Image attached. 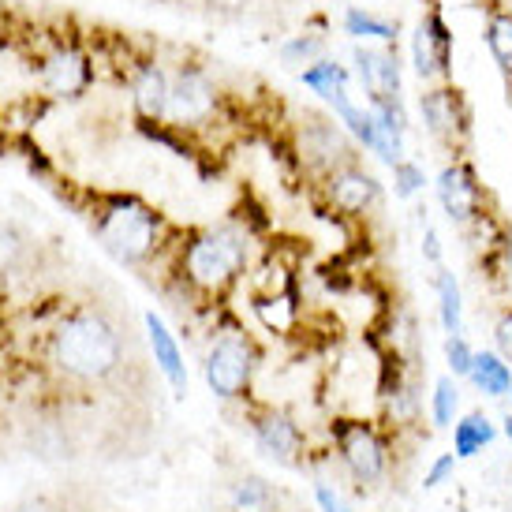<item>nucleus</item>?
I'll use <instances>...</instances> for the list:
<instances>
[{"label":"nucleus","instance_id":"nucleus-21","mask_svg":"<svg viewBox=\"0 0 512 512\" xmlns=\"http://www.w3.org/2000/svg\"><path fill=\"white\" fill-rule=\"evenodd\" d=\"M434 285H438V296H441V326H445V333H449V337H460V326H464L460 285H456V277L449 270H438Z\"/></svg>","mask_w":512,"mask_h":512},{"label":"nucleus","instance_id":"nucleus-31","mask_svg":"<svg viewBox=\"0 0 512 512\" xmlns=\"http://www.w3.org/2000/svg\"><path fill=\"white\" fill-rule=\"evenodd\" d=\"M314 498H318V505H322V512H352V505L333 490V486L322 479V483H314Z\"/></svg>","mask_w":512,"mask_h":512},{"label":"nucleus","instance_id":"nucleus-2","mask_svg":"<svg viewBox=\"0 0 512 512\" xmlns=\"http://www.w3.org/2000/svg\"><path fill=\"white\" fill-rule=\"evenodd\" d=\"M90 225L124 266H146L169 243V225L161 210L139 195H101Z\"/></svg>","mask_w":512,"mask_h":512},{"label":"nucleus","instance_id":"nucleus-28","mask_svg":"<svg viewBox=\"0 0 512 512\" xmlns=\"http://www.w3.org/2000/svg\"><path fill=\"white\" fill-rule=\"evenodd\" d=\"M322 53V38H296V42H288L285 49H281V57L288 60V64H307L311 57H318Z\"/></svg>","mask_w":512,"mask_h":512},{"label":"nucleus","instance_id":"nucleus-23","mask_svg":"<svg viewBox=\"0 0 512 512\" xmlns=\"http://www.w3.org/2000/svg\"><path fill=\"white\" fill-rule=\"evenodd\" d=\"M486 42H490V53L498 57V64L505 68V75H512V15H505V12L490 15V23H486Z\"/></svg>","mask_w":512,"mask_h":512},{"label":"nucleus","instance_id":"nucleus-1","mask_svg":"<svg viewBox=\"0 0 512 512\" xmlns=\"http://www.w3.org/2000/svg\"><path fill=\"white\" fill-rule=\"evenodd\" d=\"M53 367L83 385H105L124 370V333L98 307L68 314L49 341Z\"/></svg>","mask_w":512,"mask_h":512},{"label":"nucleus","instance_id":"nucleus-13","mask_svg":"<svg viewBox=\"0 0 512 512\" xmlns=\"http://www.w3.org/2000/svg\"><path fill=\"white\" fill-rule=\"evenodd\" d=\"M42 83L49 94H60V98L79 94V90L90 83V64H86V57L79 49H72V45L53 49L42 64Z\"/></svg>","mask_w":512,"mask_h":512},{"label":"nucleus","instance_id":"nucleus-11","mask_svg":"<svg viewBox=\"0 0 512 512\" xmlns=\"http://www.w3.org/2000/svg\"><path fill=\"white\" fill-rule=\"evenodd\" d=\"M326 191L333 206L344 210V214H367L382 202V184L359 161H348L341 169L326 172Z\"/></svg>","mask_w":512,"mask_h":512},{"label":"nucleus","instance_id":"nucleus-16","mask_svg":"<svg viewBox=\"0 0 512 512\" xmlns=\"http://www.w3.org/2000/svg\"><path fill=\"white\" fill-rule=\"evenodd\" d=\"M146 329H150V344H154V363L161 367V374L169 378V385L176 389V397L187 393V370H184V356L172 341V333L165 329V322L157 318L154 311L146 314Z\"/></svg>","mask_w":512,"mask_h":512},{"label":"nucleus","instance_id":"nucleus-24","mask_svg":"<svg viewBox=\"0 0 512 512\" xmlns=\"http://www.w3.org/2000/svg\"><path fill=\"white\" fill-rule=\"evenodd\" d=\"M456 408H460V389H456L453 378H438L434 382V427H453L456 423Z\"/></svg>","mask_w":512,"mask_h":512},{"label":"nucleus","instance_id":"nucleus-25","mask_svg":"<svg viewBox=\"0 0 512 512\" xmlns=\"http://www.w3.org/2000/svg\"><path fill=\"white\" fill-rule=\"evenodd\" d=\"M344 23H348V34H356V38H393V27L385 19L359 12V8H352V12L344 15Z\"/></svg>","mask_w":512,"mask_h":512},{"label":"nucleus","instance_id":"nucleus-30","mask_svg":"<svg viewBox=\"0 0 512 512\" xmlns=\"http://www.w3.org/2000/svg\"><path fill=\"white\" fill-rule=\"evenodd\" d=\"M494 341H498V356L512 363V303L498 314V322H494Z\"/></svg>","mask_w":512,"mask_h":512},{"label":"nucleus","instance_id":"nucleus-8","mask_svg":"<svg viewBox=\"0 0 512 512\" xmlns=\"http://www.w3.org/2000/svg\"><path fill=\"white\" fill-rule=\"evenodd\" d=\"M217 113V86L214 79L187 64L172 75V94H169V120L172 128H202L210 116Z\"/></svg>","mask_w":512,"mask_h":512},{"label":"nucleus","instance_id":"nucleus-15","mask_svg":"<svg viewBox=\"0 0 512 512\" xmlns=\"http://www.w3.org/2000/svg\"><path fill=\"white\" fill-rule=\"evenodd\" d=\"M169 94H172V79L157 64H146L135 86H131V101H135V113L157 124L169 116Z\"/></svg>","mask_w":512,"mask_h":512},{"label":"nucleus","instance_id":"nucleus-18","mask_svg":"<svg viewBox=\"0 0 512 512\" xmlns=\"http://www.w3.org/2000/svg\"><path fill=\"white\" fill-rule=\"evenodd\" d=\"M468 382L475 385L483 397H505V393H512V367L498 352H475Z\"/></svg>","mask_w":512,"mask_h":512},{"label":"nucleus","instance_id":"nucleus-27","mask_svg":"<svg viewBox=\"0 0 512 512\" xmlns=\"http://www.w3.org/2000/svg\"><path fill=\"white\" fill-rule=\"evenodd\" d=\"M445 359H449V370H453L456 378H468V374H471L475 352H471V344L464 341V333H460V337H449V341H445Z\"/></svg>","mask_w":512,"mask_h":512},{"label":"nucleus","instance_id":"nucleus-9","mask_svg":"<svg viewBox=\"0 0 512 512\" xmlns=\"http://www.w3.org/2000/svg\"><path fill=\"white\" fill-rule=\"evenodd\" d=\"M438 199L445 206V214L449 221L460 228H471L483 214V184H479V176L471 169V161H453V165H445L438 176Z\"/></svg>","mask_w":512,"mask_h":512},{"label":"nucleus","instance_id":"nucleus-7","mask_svg":"<svg viewBox=\"0 0 512 512\" xmlns=\"http://www.w3.org/2000/svg\"><path fill=\"white\" fill-rule=\"evenodd\" d=\"M247 427H251V438L262 449V456H270L281 468H303L307 438L292 415L277 412V408H255L247 415Z\"/></svg>","mask_w":512,"mask_h":512},{"label":"nucleus","instance_id":"nucleus-26","mask_svg":"<svg viewBox=\"0 0 512 512\" xmlns=\"http://www.w3.org/2000/svg\"><path fill=\"white\" fill-rule=\"evenodd\" d=\"M393 180H397V195H400V199H408V195H415L419 187L427 184L423 169H419L415 161H408V157H400L397 165H393Z\"/></svg>","mask_w":512,"mask_h":512},{"label":"nucleus","instance_id":"nucleus-10","mask_svg":"<svg viewBox=\"0 0 512 512\" xmlns=\"http://www.w3.org/2000/svg\"><path fill=\"white\" fill-rule=\"evenodd\" d=\"M307 120L311 124H303V131H299V150L322 176L348 165V161H359L352 143L344 139V131L333 120H322V116H307Z\"/></svg>","mask_w":512,"mask_h":512},{"label":"nucleus","instance_id":"nucleus-14","mask_svg":"<svg viewBox=\"0 0 512 512\" xmlns=\"http://www.w3.org/2000/svg\"><path fill=\"white\" fill-rule=\"evenodd\" d=\"M359 79L367 86V94L374 105L382 101H400V75H397V57L389 53H374V49H356Z\"/></svg>","mask_w":512,"mask_h":512},{"label":"nucleus","instance_id":"nucleus-6","mask_svg":"<svg viewBox=\"0 0 512 512\" xmlns=\"http://www.w3.org/2000/svg\"><path fill=\"white\" fill-rule=\"evenodd\" d=\"M419 113H423V124L434 135V143H441L453 154V161H460L471 146V105L464 90L453 83L430 86L419 98Z\"/></svg>","mask_w":512,"mask_h":512},{"label":"nucleus","instance_id":"nucleus-32","mask_svg":"<svg viewBox=\"0 0 512 512\" xmlns=\"http://www.w3.org/2000/svg\"><path fill=\"white\" fill-rule=\"evenodd\" d=\"M12 512H57V509H53V505H49V501H42V498H38V501H23V505H15Z\"/></svg>","mask_w":512,"mask_h":512},{"label":"nucleus","instance_id":"nucleus-19","mask_svg":"<svg viewBox=\"0 0 512 512\" xmlns=\"http://www.w3.org/2000/svg\"><path fill=\"white\" fill-rule=\"evenodd\" d=\"M303 83L314 86L326 101H333V109L348 105V75H344V68L333 64V60H318L314 68H307V72H303Z\"/></svg>","mask_w":512,"mask_h":512},{"label":"nucleus","instance_id":"nucleus-22","mask_svg":"<svg viewBox=\"0 0 512 512\" xmlns=\"http://www.w3.org/2000/svg\"><path fill=\"white\" fill-rule=\"evenodd\" d=\"M30 255V240L12 225V221H0V273L19 270Z\"/></svg>","mask_w":512,"mask_h":512},{"label":"nucleus","instance_id":"nucleus-5","mask_svg":"<svg viewBox=\"0 0 512 512\" xmlns=\"http://www.w3.org/2000/svg\"><path fill=\"white\" fill-rule=\"evenodd\" d=\"M255 367H258V348L243 329H225V333H217V341L210 344L206 363H202V370H206V385H210L214 397L225 400V404L247 397L251 378H255Z\"/></svg>","mask_w":512,"mask_h":512},{"label":"nucleus","instance_id":"nucleus-4","mask_svg":"<svg viewBox=\"0 0 512 512\" xmlns=\"http://www.w3.org/2000/svg\"><path fill=\"white\" fill-rule=\"evenodd\" d=\"M329 438L337 449L341 468L356 479L359 486H378L389 475L393 453H389V438H385L378 423L370 419H352V415H337L329 419Z\"/></svg>","mask_w":512,"mask_h":512},{"label":"nucleus","instance_id":"nucleus-17","mask_svg":"<svg viewBox=\"0 0 512 512\" xmlns=\"http://www.w3.org/2000/svg\"><path fill=\"white\" fill-rule=\"evenodd\" d=\"M494 438H498V427L483 412H468L464 419H456L453 427V453L460 460H471V456H479L483 449H490Z\"/></svg>","mask_w":512,"mask_h":512},{"label":"nucleus","instance_id":"nucleus-29","mask_svg":"<svg viewBox=\"0 0 512 512\" xmlns=\"http://www.w3.org/2000/svg\"><path fill=\"white\" fill-rule=\"evenodd\" d=\"M456 460H460L456 453H441L438 460L430 464V471H427V479H423V486H430V490H434V486L449 483V479H453V471H456Z\"/></svg>","mask_w":512,"mask_h":512},{"label":"nucleus","instance_id":"nucleus-20","mask_svg":"<svg viewBox=\"0 0 512 512\" xmlns=\"http://www.w3.org/2000/svg\"><path fill=\"white\" fill-rule=\"evenodd\" d=\"M273 486L266 479H258V475H243L232 483V509L236 512H273Z\"/></svg>","mask_w":512,"mask_h":512},{"label":"nucleus","instance_id":"nucleus-33","mask_svg":"<svg viewBox=\"0 0 512 512\" xmlns=\"http://www.w3.org/2000/svg\"><path fill=\"white\" fill-rule=\"evenodd\" d=\"M505 438H509V441H512V412H509V415H505Z\"/></svg>","mask_w":512,"mask_h":512},{"label":"nucleus","instance_id":"nucleus-3","mask_svg":"<svg viewBox=\"0 0 512 512\" xmlns=\"http://www.w3.org/2000/svg\"><path fill=\"white\" fill-rule=\"evenodd\" d=\"M247 262V240L236 228H206L180 243V277L195 292L221 296Z\"/></svg>","mask_w":512,"mask_h":512},{"label":"nucleus","instance_id":"nucleus-12","mask_svg":"<svg viewBox=\"0 0 512 512\" xmlns=\"http://www.w3.org/2000/svg\"><path fill=\"white\" fill-rule=\"evenodd\" d=\"M412 57H415L419 79H427V83L449 75V34H445L438 15H427V19L419 23L415 42H412Z\"/></svg>","mask_w":512,"mask_h":512}]
</instances>
